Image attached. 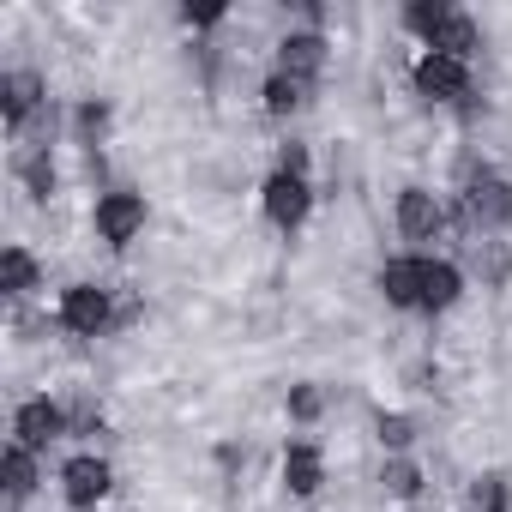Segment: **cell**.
Wrapping results in <instances>:
<instances>
[{"label": "cell", "instance_id": "6da1fadb", "mask_svg": "<svg viewBox=\"0 0 512 512\" xmlns=\"http://www.w3.org/2000/svg\"><path fill=\"white\" fill-rule=\"evenodd\" d=\"M260 205H266V217H272L278 229H302L308 211H314V187H308V175L272 169V181L260 187Z\"/></svg>", "mask_w": 512, "mask_h": 512}, {"label": "cell", "instance_id": "7a4b0ae2", "mask_svg": "<svg viewBox=\"0 0 512 512\" xmlns=\"http://www.w3.org/2000/svg\"><path fill=\"white\" fill-rule=\"evenodd\" d=\"M109 488H115V470H109V458H97V452H79V458H67V464H61V494H67V506L91 512L97 500H109Z\"/></svg>", "mask_w": 512, "mask_h": 512}, {"label": "cell", "instance_id": "3957f363", "mask_svg": "<svg viewBox=\"0 0 512 512\" xmlns=\"http://www.w3.org/2000/svg\"><path fill=\"white\" fill-rule=\"evenodd\" d=\"M416 91L428 97V103H458V97H470V61H452V55H422L416 61Z\"/></svg>", "mask_w": 512, "mask_h": 512}, {"label": "cell", "instance_id": "277c9868", "mask_svg": "<svg viewBox=\"0 0 512 512\" xmlns=\"http://www.w3.org/2000/svg\"><path fill=\"white\" fill-rule=\"evenodd\" d=\"M55 320H61L67 332H79V338H97V332L109 326V290H97V284H73V290L61 296Z\"/></svg>", "mask_w": 512, "mask_h": 512}, {"label": "cell", "instance_id": "5b68a950", "mask_svg": "<svg viewBox=\"0 0 512 512\" xmlns=\"http://www.w3.org/2000/svg\"><path fill=\"white\" fill-rule=\"evenodd\" d=\"M139 229H145V199L139 193H103L97 199V235L109 247H127Z\"/></svg>", "mask_w": 512, "mask_h": 512}, {"label": "cell", "instance_id": "8992f818", "mask_svg": "<svg viewBox=\"0 0 512 512\" xmlns=\"http://www.w3.org/2000/svg\"><path fill=\"white\" fill-rule=\"evenodd\" d=\"M67 434V416H61V404H49V398H31V404H19V416H13V440L19 446H31V452H43L49 440H61Z\"/></svg>", "mask_w": 512, "mask_h": 512}, {"label": "cell", "instance_id": "52a82bcc", "mask_svg": "<svg viewBox=\"0 0 512 512\" xmlns=\"http://www.w3.org/2000/svg\"><path fill=\"white\" fill-rule=\"evenodd\" d=\"M440 223H446V211H440V199H434L428 187H404V193H398V229H404L410 241H434Z\"/></svg>", "mask_w": 512, "mask_h": 512}, {"label": "cell", "instance_id": "ba28073f", "mask_svg": "<svg viewBox=\"0 0 512 512\" xmlns=\"http://www.w3.org/2000/svg\"><path fill=\"white\" fill-rule=\"evenodd\" d=\"M320 482H326L320 446H314V440H290V446H284V488L308 500V494H320Z\"/></svg>", "mask_w": 512, "mask_h": 512}, {"label": "cell", "instance_id": "9c48e42d", "mask_svg": "<svg viewBox=\"0 0 512 512\" xmlns=\"http://www.w3.org/2000/svg\"><path fill=\"white\" fill-rule=\"evenodd\" d=\"M326 67V37H314V31H296V37H284L278 43V73H290V79H314Z\"/></svg>", "mask_w": 512, "mask_h": 512}, {"label": "cell", "instance_id": "30bf717a", "mask_svg": "<svg viewBox=\"0 0 512 512\" xmlns=\"http://www.w3.org/2000/svg\"><path fill=\"white\" fill-rule=\"evenodd\" d=\"M464 296V272L452 260H422V314H446Z\"/></svg>", "mask_w": 512, "mask_h": 512}, {"label": "cell", "instance_id": "8fae6325", "mask_svg": "<svg viewBox=\"0 0 512 512\" xmlns=\"http://www.w3.org/2000/svg\"><path fill=\"white\" fill-rule=\"evenodd\" d=\"M37 103H43V79H37V73H7V79H0V115H7L13 133L31 121Z\"/></svg>", "mask_w": 512, "mask_h": 512}, {"label": "cell", "instance_id": "7c38bea8", "mask_svg": "<svg viewBox=\"0 0 512 512\" xmlns=\"http://www.w3.org/2000/svg\"><path fill=\"white\" fill-rule=\"evenodd\" d=\"M380 296L392 308H422V260H386L380 266Z\"/></svg>", "mask_w": 512, "mask_h": 512}, {"label": "cell", "instance_id": "4fadbf2b", "mask_svg": "<svg viewBox=\"0 0 512 512\" xmlns=\"http://www.w3.org/2000/svg\"><path fill=\"white\" fill-rule=\"evenodd\" d=\"M470 217H476V223H488V229H494V223H506V217H512V187H506L500 175H482V181L470 187Z\"/></svg>", "mask_w": 512, "mask_h": 512}, {"label": "cell", "instance_id": "5bb4252c", "mask_svg": "<svg viewBox=\"0 0 512 512\" xmlns=\"http://www.w3.org/2000/svg\"><path fill=\"white\" fill-rule=\"evenodd\" d=\"M0 476H7V494H13V500H25V494L37 488V452L13 440L7 452H0Z\"/></svg>", "mask_w": 512, "mask_h": 512}, {"label": "cell", "instance_id": "9a60e30c", "mask_svg": "<svg viewBox=\"0 0 512 512\" xmlns=\"http://www.w3.org/2000/svg\"><path fill=\"white\" fill-rule=\"evenodd\" d=\"M0 290H7V296H31V290H37V260H31L25 247H7V253H0Z\"/></svg>", "mask_w": 512, "mask_h": 512}, {"label": "cell", "instance_id": "2e32d148", "mask_svg": "<svg viewBox=\"0 0 512 512\" xmlns=\"http://www.w3.org/2000/svg\"><path fill=\"white\" fill-rule=\"evenodd\" d=\"M476 43H482V37H476V25H470L464 13H452L428 49H434V55H452V61H470V49H476Z\"/></svg>", "mask_w": 512, "mask_h": 512}, {"label": "cell", "instance_id": "e0dca14e", "mask_svg": "<svg viewBox=\"0 0 512 512\" xmlns=\"http://www.w3.org/2000/svg\"><path fill=\"white\" fill-rule=\"evenodd\" d=\"M446 19H452V7H446V0H410V7H404V25H410L422 43H434Z\"/></svg>", "mask_w": 512, "mask_h": 512}, {"label": "cell", "instance_id": "ac0fdd59", "mask_svg": "<svg viewBox=\"0 0 512 512\" xmlns=\"http://www.w3.org/2000/svg\"><path fill=\"white\" fill-rule=\"evenodd\" d=\"M302 91H308L302 79L272 73V79H266V109H272V115H296V109H302Z\"/></svg>", "mask_w": 512, "mask_h": 512}, {"label": "cell", "instance_id": "d6986e66", "mask_svg": "<svg viewBox=\"0 0 512 512\" xmlns=\"http://www.w3.org/2000/svg\"><path fill=\"white\" fill-rule=\"evenodd\" d=\"M25 187H31L37 199H49V193H55V163H49V157H31V163H25Z\"/></svg>", "mask_w": 512, "mask_h": 512}, {"label": "cell", "instance_id": "ffe728a7", "mask_svg": "<svg viewBox=\"0 0 512 512\" xmlns=\"http://www.w3.org/2000/svg\"><path fill=\"white\" fill-rule=\"evenodd\" d=\"M476 512H506V476H482L476 482Z\"/></svg>", "mask_w": 512, "mask_h": 512}, {"label": "cell", "instance_id": "44dd1931", "mask_svg": "<svg viewBox=\"0 0 512 512\" xmlns=\"http://www.w3.org/2000/svg\"><path fill=\"white\" fill-rule=\"evenodd\" d=\"M386 488H392V494H416V488H422L416 464H404V458H398V464H386Z\"/></svg>", "mask_w": 512, "mask_h": 512}, {"label": "cell", "instance_id": "7402d4cb", "mask_svg": "<svg viewBox=\"0 0 512 512\" xmlns=\"http://www.w3.org/2000/svg\"><path fill=\"white\" fill-rule=\"evenodd\" d=\"M290 416H296V422H314V416H320V392H314V386H296V392H290Z\"/></svg>", "mask_w": 512, "mask_h": 512}, {"label": "cell", "instance_id": "603a6c76", "mask_svg": "<svg viewBox=\"0 0 512 512\" xmlns=\"http://www.w3.org/2000/svg\"><path fill=\"white\" fill-rule=\"evenodd\" d=\"M380 440H386L392 452H404V446H410V416H380Z\"/></svg>", "mask_w": 512, "mask_h": 512}, {"label": "cell", "instance_id": "cb8c5ba5", "mask_svg": "<svg viewBox=\"0 0 512 512\" xmlns=\"http://www.w3.org/2000/svg\"><path fill=\"white\" fill-rule=\"evenodd\" d=\"M103 127H109V109H103V103H85V109H79V133H85V139H103Z\"/></svg>", "mask_w": 512, "mask_h": 512}, {"label": "cell", "instance_id": "d4e9b609", "mask_svg": "<svg viewBox=\"0 0 512 512\" xmlns=\"http://www.w3.org/2000/svg\"><path fill=\"white\" fill-rule=\"evenodd\" d=\"M181 19H187V25H217L223 7H181Z\"/></svg>", "mask_w": 512, "mask_h": 512}]
</instances>
